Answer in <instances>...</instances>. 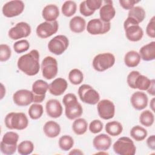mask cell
<instances>
[{"label": "cell", "mask_w": 155, "mask_h": 155, "mask_svg": "<svg viewBox=\"0 0 155 155\" xmlns=\"http://www.w3.org/2000/svg\"><path fill=\"white\" fill-rule=\"evenodd\" d=\"M41 68L43 77L47 80H50L55 78L58 74V61L52 56H46L42 61Z\"/></svg>", "instance_id": "10"}, {"label": "cell", "mask_w": 155, "mask_h": 155, "mask_svg": "<svg viewBox=\"0 0 155 155\" xmlns=\"http://www.w3.org/2000/svg\"><path fill=\"white\" fill-rule=\"evenodd\" d=\"M78 92L81 101L84 103L95 105L99 101V93L90 85L82 84L79 87Z\"/></svg>", "instance_id": "9"}, {"label": "cell", "mask_w": 155, "mask_h": 155, "mask_svg": "<svg viewBox=\"0 0 155 155\" xmlns=\"http://www.w3.org/2000/svg\"><path fill=\"white\" fill-rule=\"evenodd\" d=\"M111 137L105 134H100L95 136L93 140L94 148L98 151H107L111 145Z\"/></svg>", "instance_id": "23"}, {"label": "cell", "mask_w": 155, "mask_h": 155, "mask_svg": "<svg viewBox=\"0 0 155 155\" xmlns=\"http://www.w3.org/2000/svg\"><path fill=\"white\" fill-rule=\"evenodd\" d=\"M110 28V22H104L100 18L91 19L88 22L87 25V31L92 35H104L108 32Z\"/></svg>", "instance_id": "12"}, {"label": "cell", "mask_w": 155, "mask_h": 155, "mask_svg": "<svg viewBox=\"0 0 155 155\" xmlns=\"http://www.w3.org/2000/svg\"><path fill=\"white\" fill-rule=\"evenodd\" d=\"M4 123L10 130H22L28 125V120L26 114L22 112H10L5 117Z\"/></svg>", "instance_id": "3"}, {"label": "cell", "mask_w": 155, "mask_h": 155, "mask_svg": "<svg viewBox=\"0 0 155 155\" xmlns=\"http://www.w3.org/2000/svg\"><path fill=\"white\" fill-rule=\"evenodd\" d=\"M68 79L73 85H79L81 84L84 80V75L82 72L78 69H72L68 73Z\"/></svg>", "instance_id": "37"}, {"label": "cell", "mask_w": 155, "mask_h": 155, "mask_svg": "<svg viewBox=\"0 0 155 155\" xmlns=\"http://www.w3.org/2000/svg\"><path fill=\"white\" fill-rule=\"evenodd\" d=\"M17 66L19 70L28 76L37 74L40 70L39 51L34 49L21 56L18 60Z\"/></svg>", "instance_id": "1"}, {"label": "cell", "mask_w": 155, "mask_h": 155, "mask_svg": "<svg viewBox=\"0 0 155 155\" xmlns=\"http://www.w3.org/2000/svg\"><path fill=\"white\" fill-rule=\"evenodd\" d=\"M154 121V116L153 113L148 110L143 111L139 116L140 123L147 127H151Z\"/></svg>", "instance_id": "33"}, {"label": "cell", "mask_w": 155, "mask_h": 155, "mask_svg": "<svg viewBox=\"0 0 155 155\" xmlns=\"http://www.w3.org/2000/svg\"><path fill=\"white\" fill-rule=\"evenodd\" d=\"M83 152L79 149H73L69 153V154H83Z\"/></svg>", "instance_id": "48"}, {"label": "cell", "mask_w": 155, "mask_h": 155, "mask_svg": "<svg viewBox=\"0 0 155 155\" xmlns=\"http://www.w3.org/2000/svg\"><path fill=\"white\" fill-rule=\"evenodd\" d=\"M13 47L16 53H22L28 50L30 48V44L27 40L21 39L15 42Z\"/></svg>", "instance_id": "39"}, {"label": "cell", "mask_w": 155, "mask_h": 155, "mask_svg": "<svg viewBox=\"0 0 155 155\" xmlns=\"http://www.w3.org/2000/svg\"><path fill=\"white\" fill-rule=\"evenodd\" d=\"M28 115L33 120H37L39 119L44 112L43 106L38 103H35L31 105L28 109Z\"/></svg>", "instance_id": "35"}, {"label": "cell", "mask_w": 155, "mask_h": 155, "mask_svg": "<svg viewBox=\"0 0 155 155\" xmlns=\"http://www.w3.org/2000/svg\"><path fill=\"white\" fill-rule=\"evenodd\" d=\"M105 130L108 135L111 136H117L122 133L123 131V127L119 122L113 120L106 124Z\"/></svg>", "instance_id": "29"}, {"label": "cell", "mask_w": 155, "mask_h": 155, "mask_svg": "<svg viewBox=\"0 0 155 155\" xmlns=\"http://www.w3.org/2000/svg\"><path fill=\"white\" fill-rule=\"evenodd\" d=\"M30 25L25 22L17 23L8 31V35L12 40H18L28 37L31 33Z\"/></svg>", "instance_id": "14"}, {"label": "cell", "mask_w": 155, "mask_h": 155, "mask_svg": "<svg viewBox=\"0 0 155 155\" xmlns=\"http://www.w3.org/2000/svg\"><path fill=\"white\" fill-rule=\"evenodd\" d=\"M77 10V5L74 1H66L61 7L62 14L66 17H71L75 14Z\"/></svg>", "instance_id": "34"}, {"label": "cell", "mask_w": 155, "mask_h": 155, "mask_svg": "<svg viewBox=\"0 0 155 155\" xmlns=\"http://www.w3.org/2000/svg\"><path fill=\"white\" fill-rule=\"evenodd\" d=\"M86 26L85 20L81 16H76L71 18L69 22L70 29L76 33H80L84 31Z\"/></svg>", "instance_id": "27"}, {"label": "cell", "mask_w": 155, "mask_h": 155, "mask_svg": "<svg viewBox=\"0 0 155 155\" xmlns=\"http://www.w3.org/2000/svg\"><path fill=\"white\" fill-rule=\"evenodd\" d=\"M139 1L136 0H119L120 5L125 10H131L134 7V5L139 3Z\"/></svg>", "instance_id": "44"}, {"label": "cell", "mask_w": 155, "mask_h": 155, "mask_svg": "<svg viewBox=\"0 0 155 155\" xmlns=\"http://www.w3.org/2000/svg\"><path fill=\"white\" fill-rule=\"evenodd\" d=\"M115 57L111 53H102L97 54L93 59V68L99 72L104 71L114 65Z\"/></svg>", "instance_id": "7"}, {"label": "cell", "mask_w": 155, "mask_h": 155, "mask_svg": "<svg viewBox=\"0 0 155 155\" xmlns=\"http://www.w3.org/2000/svg\"><path fill=\"white\" fill-rule=\"evenodd\" d=\"M104 4L99 9L100 19L105 22H110L116 15V10L112 1H104Z\"/></svg>", "instance_id": "20"}, {"label": "cell", "mask_w": 155, "mask_h": 155, "mask_svg": "<svg viewBox=\"0 0 155 155\" xmlns=\"http://www.w3.org/2000/svg\"><path fill=\"white\" fill-rule=\"evenodd\" d=\"M14 103L19 107H26L33 102V94L31 91L21 89L16 91L13 95Z\"/></svg>", "instance_id": "18"}, {"label": "cell", "mask_w": 155, "mask_h": 155, "mask_svg": "<svg viewBox=\"0 0 155 155\" xmlns=\"http://www.w3.org/2000/svg\"><path fill=\"white\" fill-rule=\"evenodd\" d=\"M58 28L59 24L57 21L52 22L45 21L37 26L36 33L40 38L45 39L55 34L58 31Z\"/></svg>", "instance_id": "16"}, {"label": "cell", "mask_w": 155, "mask_h": 155, "mask_svg": "<svg viewBox=\"0 0 155 155\" xmlns=\"http://www.w3.org/2000/svg\"><path fill=\"white\" fill-rule=\"evenodd\" d=\"M42 16L45 21L52 22L56 21L59 16V10L54 4H48L45 6L42 11Z\"/></svg>", "instance_id": "24"}, {"label": "cell", "mask_w": 155, "mask_h": 155, "mask_svg": "<svg viewBox=\"0 0 155 155\" xmlns=\"http://www.w3.org/2000/svg\"><path fill=\"white\" fill-rule=\"evenodd\" d=\"M145 11L140 6H135L129 10L128 17L132 18L139 24L142 22L145 18Z\"/></svg>", "instance_id": "30"}, {"label": "cell", "mask_w": 155, "mask_h": 155, "mask_svg": "<svg viewBox=\"0 0 155 155\" xmlns=\"http://www.w3.org/2000/svg\"><path fill=\"white\" fill-rule=\"evenodd\" d=\"M140 61V56L138 52L134 50L128 51L124 56V63L128 67H137Z\"/></svg>", "instance_id": "28"}, {"label": "cell", "mask_w": 155, "mask_h": 155, "mask_svg": "<svg viewBox=\"0 0 155 155\" xmlns=\"http://www.w3.org/2000/svg\"><path fill=\"white\" fill-rule=\"evenodd\" d=\"M88 128V123L84 118H77L72 124V130L77 135H82L85 133Z\"/></svg>", "instance_id": "31"}, {"label": "cell", "mask_w": 155, "mask_h": 155, "mask_svg": "<svg viewBox=\"0 0 155 155\" xmlns=\"http://www.w3.org/2000/svg\"><path fill=\"white\" fill-rule=\"evenodd\" d=\"M19 135L13 131H8L5 133L2 139L0 144L1 151L2 153L7 155L14 154L18 148V141Z\"/></svg>", "instance_id": "6"}, {"label": "cell", "mask_w": 155, "mask_h": 155, "mask_svg": "<svg viewBox=\"0 0 155 155\" xmlns=\"http://www.w3.org/2000/svg\"><path fill=\"white\" fill-rule=\"evenodd\" d=\"M147 145L152 150H155V136L154 134L149 136L147 140Z\"/></svg>", "instance_id": "46"}, {"label": "cell", "mask_w": 155, "mask_h": 155, "mask_svg": "<svg viewBox=\"0 0 155 155\" xmlns=\"http://www.w3.org/2000/svg\"><path fill=\"white\" fill-rule=\"evenodd\" d=\"M25 5L22 1L13 0L4 4L2 12L4 16L13 18L21 15L24 10Z\"/></svg>", "instance_id": "13"}, {"label": "cell", "mask_w": 155, "mask_h": 155, "mask_svg": "<svg viewBox=\"0 0 155 155\" xmlns=\"http://www.w3.org/2000/svg\"><path fill=\"white\" fill-rule=\"evenodd\" d=\"M69 40L65 35H57L52 38L48 44V50L55 55L62 54L68 48Z\"/></svg>", "instance_id": "11"}, {"label": "cell", "mask_w": 155, "mask_h": 155, "mask_svg": "<svg viewBox=\"0 0 155 155\" xmlns=\"http://www.w3.org/2000/svg\"><path fill=\"white\" fill-rule=\"evenodd\" d=\"M85 2L87 8L93 13L96 10L100 9L103 2L102 0H85Z\"/></svg>", "instance_id": "42"}, {"label": "cell", "mask_w": 155, "mask_h": 155, "mask_svg": "<svg viewBox=\"0 0 155 155\" xmlns=\"http://www.w3.org/2000/svg\"><path fill=\"white\" fill-rule=\"evenodd\" d=\"M139 54L140 59L145 61H151L155 59V42L152 41L143 46L140 50Z\"/></svg>", "instance_id": "25"}, {"label": "cell", "mask_w": 155, "mask_h": 155, "mask_svg": "<svg viewBox=\"0 0 155 155\" xmlns=\"http://www.w3.org/2000/svg\"><path fill=\"white\" fill-rule=\"evenodd\" d=\"M124 28L127 38L131 42H137L141 40L143 31L139 24L131 18L127 17L124 22Z\"/></svg>", "instance_id": "5"}, {"label": "cell", "mask_w": 155, "mask_h": 155, "mask_svg": "<svg viewBox=\"0 0 155 155\" xmlns=\"http://www.w3.org/2000/svg\"><path fill=\"white\" fill-rule=\"evenodd\" d=\"M130 136L136 141H142L147 136L148 133L145 128L140 126H134L130 130Z\"/></svg>", "instance_id": "32"}, {"label": "cell", "mask_w": 155, "mask_h": 155, "mask_svg": "<svg viewBox=\"0 0 155 155\" xmlns=\"http://www.w3.org/2000/svg\"><path fill=\"white\" fill-rule=\"evenodd\" d=\"M79 11H80V13L84 16H91L92 15L94 14L93 12L90 11L87 7H86V5H85V1H82L81 2L80 5H79Z\"/></svg>", "instance_id": "45"}, {"label": "cell", "mask_w": 155, "mask_h": 155, "mask_svg": "<svg viewBox=\"0 0 155 155\" xmlns=\"http://www.w3.org/2000/svg\"><path fill=\"white\" fill-rule=\"evenodd\" d=\"M18 152L21 155H28L34 150V145L30 140H24L18 145Z\"/></svg>", "instance_id": "36"}, {"label": "cell", "mask_w": 155, "mask_h": 155, "mask_svg": "<svg viewBox=\"0 0 155 155\" xmlns=\"http://www.w3.org/2000/svg\"><path fill=\"white\" fill-rule=\"evenodd\" d=\"M154 101H155V99L153 97L151 101H150V106L152 110L153 111H154Z\"/></svg>", "instance_id": "49"}, {"label": "cell", "mask_w": 155, "mask_h": 155, "mask_svg": "<svg viewBox=\"0 0 155 155\" xmlns=\"http://www.w3.org/2000/svg\"><path fill=\"white\" fill-rule=\"evenodd\" d=\"M12 55L10 47L7 44L0 45V61L5 62L8 61Z\"/></svg>", "instance_id": "40"}, {"label": "cell", "mask_w": 155, "mask_h": 155, "mask_svg": "<svg viewBox=\"0 0 155 155\" xmlns=\"http://www.w3.org/2000/svg\"><path fill=\"white\" fill-rule=\"evenodd\" d=\"M113 149L115 153L120 155H134L136 147L133 141L128 137H121L113 144Z\"/></svg>", "instance_id": "8"}, {"label": "cell", "mask_w": 155, "mask_h": 155, "mask_svg": "<svg viewBox=\"0 0 155 155\" xmlns=\"http://www.w3.org/2000/svg\"><path fill=\"white\" fill-rule=\"evenodd\" d=\"M127 82L128 86L133 89H139L142 91H145L150 87L151 79L141 74L139 71L133 70L128 74Z\"/></svg>", "instance_id": "4"}, {"label": "cell", "mask_w": 155, "mask_h": 155, "mask_svg": "<svg viewBox=\"0 0 155 155\" xmlns=\"http://www.w3.org/2000/svg\"><path fill=\"white\" fill-rule=\"evenodd\" d=\"M45 110L47 115L51 118L59 117L63 111L61 102L55 99H50L46 102Z\"/></svg>", "instance_id": "21"}, {"label": "cell", "mask_w": 155, "mask_h": 155, "mask_svg": "<svg viewBox=\"0 0 155 155\" xmlns=\"http://www.w3.org/2000/svg\"><path fill=\"white\" fill-rule=\"evenodd\" d=\"M43 131L45 136L50 138L56 137L61 133V127L59 124L53 120L45 122L43 127Z\"/></svg>", "instance_id": "26"}, {"label": "cell", "mask_w": 155, "mask_h": 155, "mask_svg": "<svg viewBox=\"0 0 155 155\" xmlns=\"http://www.w3.org/2000/svg\"><path fill=\"white\" fill-rule=\"evenodd\" d=\"M146 33L147 35L151 38H155V16H153L150 20L148 24L146 27Z\"/></svg>", "instance_id": "43"}, {"label": "cell", "mask_w": 155, "mask_h": 155, "mask_svg": "<svg viewBox=\"0 0 155 155\" xmlns=\"http://www.w3.org/2000/svg\"><path fill=\"white\" fill-rule=\"evenodd\" d=\"M97 113L99 117L104 120L112 119L115 114V106L114 103L108 99H102L97 105Z\"/></svg>", "instance_id": "15"}, {"label": "cell", "mask_w": 155, "mask_h": 155, "mask_svg": "<svg viewBox=\"0 0 155 155\" xmlns=\"http://www.w3.org/2000/svg\"><path fill=\"white\" fill-rule=\"evenodd\" d=\"M49 85L42 79L36 80L33 82L31 87V91L33 94V102L41 103L45 98V94L48 90Z\"/></svg>", "instance_id": "17"}, {"label": "cell", "mask_w": 155, "mask_h": 155, "mask_svg": "<svg viewBox=\"0 0 155 155\" xmlns=\"http://www.w3.org/2000/svg\"><path fill=\"white\" fill-rule=\"evenodd\" d=\"M65 106V116L70 120L79 118L83 113L81 104L78 101L76 96L73 93L66 94L62 99Z\"/></svg>", "instance_id": "2"}, {"label": "cell", "mask_w": 155, "mask_h": 155, "mask_svg": "<svg viewBox=\"0 0 155 155\" xmlns=\"http://www.w3.org/2000/svg\"><path fill=\"white\" fill-rule=\"evenodd\" d=\"M130 102L135 110H142L147 107L148 98L145 93L137 91L132 94Z\"/></svg>", "instance_id": "19"}, {"label": "cell", "mask_w": 155, "mask_h": 155, "mask_svg": "<svg viewBox=\"0 0 155 155\" xmlns=\"http://www.w3.org/2000/svg\"><path fill=\"white\" fill-rule=\"evenodd\" d=\"M59 148L65 151L70 150L74 145V140L73 137L69 135L62 136L59 139Z\"/></svg>", "instance_id": "38"}, {"label": "cell", "mask_w": 155, "mask_h": 155, "mask_svg": "<svg viewBox=\"0 0 155 155\" xmlns=\"http://www.w3.org/2000/svg\"><path fill=\"white\" fill-rule=\"evenodd\" d=\"M68 87L67 81L62 78H58L53 80L48 86L50 94L58 96L62 95L67 90Z\"/></svg>", "instance_id": "22"}, {"label": "cell", "mask_w": 155, "mask_h": 155, "mask_svg": "<svg viewBox=\"0 0 155 155\" xmlns=\"http://www.w3.org/2000/svg\"><path fill=\"white\" fill-rule=\"evenodd\" d=\"M147 91L150 94H151L152 96L155 95V81H154V79H151V85Z\"/></svg>", "instance_id": "47"}, {"label": "cell", "mask_w": 155, "mask_h": 155, "mask_svg": "<svg viewBox=\"0 0 155 155\" xmlns=\"http://www.w3.org/2000/svg\"><path fill=\"white\" fill-rule=\"evenodd\" d=\"M103 123L98 119L92 120L89 125V130L93 134L100 133L103 129Z\"/></svg>", "instance_id": "41"}]
</instances>
